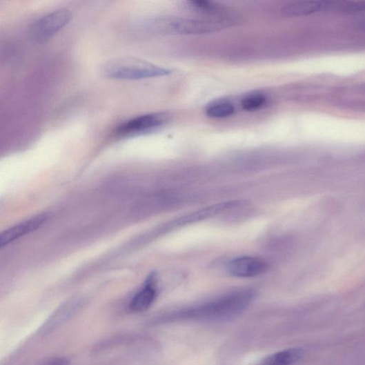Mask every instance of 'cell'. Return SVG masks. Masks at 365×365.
Returning a JSON list of instances; mask_svg holds the SVG:
<instances>
[{
    "label": "cell",
    "instance_id": "obj_13",
    "mask_svg": "<svg viewBox=\"0 0 365 365\" xmlns=\"http://www.w3.org/2000/svg\"><path fill=\"white\" fill-rule=\"evenodd\" d=\"M266 102V97L262 93H252L243 98L241 106L248 112H253L262 108Z\"/></svg>",
    "mask_w": 365,
    "mask_h": 365
},
{
    "label": "cell",
    "instance_id": "obj_5",
    "mask_svg": "<svg viewBox=\"0 0 365 365\" xmlns=\"http://www.w3.org/2000/svg\"><path fill=\"white\" fill-rule=\"evenodd\" d=\"M167 121L168 117L163 113L144 115L119 125L115 130V135L126 137L147 134L157 130Z\"/></svg>",
    "mask_w": 365,
    "mask_h": 365
},
{
    "label": "cell",
    "instance_id": "obj_7",
    "mask_svg": "<svg viewBox=\"0 0 365 365\" xmlns=\"http://www.w3.org/2000/svg\"><path fill=\"white\" fill-rule=\"evenodd\" d=\"M268 269L267 262L262 257L242 256L229 262L227 270L230 275L238 277H253L265 273Z\"/></svg>",
    "mask_w": 365,
    "mask_h": 365
},
{
    "label": "cell",
    "instance_id": "obj_6",
    "mask_svg": "<svg viewBox=\"0 0 365 365\" xmlns=\"http://www.w3.org/2000/svg\"><path fill=\"white\" fill-rule=\"evenodd\" d=\"M83 304V300L80 297H75L68 299L51 315L40 328L39 333L41 335H47L59 328L79 311Z\"/></svg>",
    "mask_w": 365,
    "mask_h": 365
},
{
    "label": "cell",
    "instance_id": "obj_8",
    "mask_svg": "<svg viewBox=\"0 0 365 365\" xmlns=\"http://www.w3.org/2000/svg\"><path fill=\"white\" fill-rule=\"evenodd\" d=\"M48 218V213L39 214L10 227L2 233L1 238H0V246L3 248L8 246L23 236L35 231L44 224Z\"/></svg>",
    "mask_w": 365,
    "mask_h": 365
},
{
    "label": "cell",
    "instance_id": "obj_1",
    "mask_svg": "<svg viewBox=\"0 0 365 365\" xmlns=\"http://www.w3.org/2000/svg\"><path fill=\"white\" fill-rule=\"evenodd\" d=\"M253 297V293L248 290L232 292L177 315L207 321L230 319L244 313L252 303Z\"/></svg>",
    "mask_w": 365,
    "mask_h": 365
},
{
    "label": "cell",
    "instance_id": "obj_2",
    "mask_svg": "<svg viewBox=\"0 0 365 365\" xmlns=\"http://www.w3.org/2000/svg\"><path fill=\"white\" fill-rule=\"evenodd\" d=\"M235 23L233 17L227 15L199 19H161L152 23L155 29L177 34H202L217 32Z\"/></svg>",
    "mask_w": 365,
    "mask_h": 365
},
{
    "label": "cell",
    "instance_id": "obj_12",
    "mask_svg": "<svg viewBox=\"0 0 365 365\" xmlns=\"http://www.w3.org/2000/svg\"><path fill=\"white\" fill-rule=\"evenodd\" d=\"M235 112V107L229 101L221 100L208 105L206 114L214 119H222L231 116Z\"/></svg>",
    "mask_w": 365,
    "mask_h": 365
},
{
    "label": "cell",
    "instance_id": "obj_10",
    "mask_svg": "<svg viewBox=\"0 0 365 365\" xmlns=\"http://www.w3.org/2000/svg\"><path fill=\"white\" fill-rule=\"evenodd\" d=\"M328 8L326 3L319 1L295 2L286 5L282 12L286 17H302L309 15Z\"/></svg>",
    "mask_w": 365,
    "mask_h": 365
},
{
    "label": "cell",
    "instance_id": "obj_15",
    "mask_svg": "<svg viewBox=\"0 0 365 365\" xmlns=\"http://www.w3.org/2000/svg\"><path fill=\"white\" fill-rule=\"evenodd\" d=\"M51 365H70V362L67 359L57 358L52 362Z\"/></svg>",
    "mask_w": 365,
    "mask_h": 365
},
{
    "label": "cell",
    "instance_id": "obj_14",
    "mask_svg": "<svg viewBox=\"0 0 365 365\" xmlns=\"http://www.w3.org/2000/svg\"><path fill=\"white\" fill-rule=\"evenodd\" d=\"M193 8L199 10L203 12H217L221 10V8L215 3L207 2V1H192L189 3Z\"/></svg>",
    "mask_w": 365,
    "mask_h": 365
},
{
    "label": "cell",
    "instance_id": "obj_16",
    "mask_svg": "<svg viewBox=\"0 0 365 365\" xmlns=\"http://www.w3.org/2000/svg\"><path fill=\"white\" fill-rule=\"evenodd\" d=\"M362 28L365 29V25L362 26Z\"/></svg>",
    "mask_w": 365,
    "mask_h": 365
},
{
    "label": "cell",
    "instance_id": "obj_4",
    "mask_svg": "<svg viewBox=\"0 0 365 365\" xmlns=\"http://www.w3.org/2000/svg\"><path fill=\"white\" fill-rule=\"evenodd\" d=\"M70 10L66 8L51 12L37 19L31 28V36L37 43L46 42L70 23Z\"/></svg>",
    "mask_w": 365,
    "mask_h": 365
},
{
    "label": "cell",
    "instance_id": "obj_3",
    "mask_svg": "<svg viewBox=\"0 0 365 365\" xmlns=\"http://www.w3.org/2000/svg\"><path fill=\"white\" fill-rule=\"evenodd\" d=\"M103 75L119 80H141L169 75L170 71L135 57L113 59L105 63Z\"/></svg>",
    "mask_w": 365,
    "mask_h": 365
},
{
    "label": "cell",
    "instance_id": "obj_11",
    "mask_svg": "<svg viewBox=\"0 0 365 365\" xmlns=\"http://www.w3.org/2000/svg\"><path fill=\"white\" fill-rule=\"evenodd\" d=\"M299 349L292 348L278 352L268 357L262 365H291L302 356Z\"/></svg>",
    "mask_w": 365,
    "mask_h": 365
},
{
    "label": "cell",
    "instance_id": "obj_9",
    "mask_svg": "<svg viewBox=\"0 0 365 365\" xmlns=\"http://www.w3.org/2000/svg\"><path fill=\"white\" fill-rule=\"evenodd\" d=\"M158 294L157 277L150 275L143 287L135 295L130 304V309L134 313H142L151 307Z\"/></svg>",
    "mask_w": 365,
    "mask_h": 365
}]
</instances>
